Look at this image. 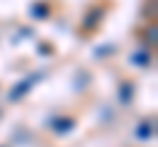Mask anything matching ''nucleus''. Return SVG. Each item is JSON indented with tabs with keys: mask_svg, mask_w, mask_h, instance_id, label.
Instances as JSON below:
<instances>
[{
	"mask_svg": "<svg viewBox=\"0 0 158 147\" xmlns=\"http://www.w3.org/2000/svg\"><path fill=\"white\" fill-rule=\"evenodd\" d=\"M42 79H45V74H42V71H32V74H27L24 79L13 81L11 89H8V102H19V100H24V97H27L29 92L37 87V81H42Z\"/></svg>",
	"mask_w": 158,
	"mask_h": 147,
	"instance_id": "1",
	"label": "nucleus"
},
{
	"mask_svg": "<svg viewBox=\"0 0 158 147\" xmlns=\"http://www.w3.org/2000/svg\"><path fill=\"white\" fill-rule=\"evenodd\" d=\"M103 18H106V6H92L90 11L82 16V32H95Z\"/></svg>",
	"mask_w": 158,
	"mask_h": 147,
	"instance_id": "2",
	"label": "nucleus"
},
{
	"mask_svg": "<svg viewBox=\"0 0 158 147\" xmlns=\"http://www.w3.org/2000/svg\"><path fill=\"white\" fill-rule=\"evenodd\" d=\"M48 126H50V131L56 137H66L74 131V126H77V121L71 118V116H56V118L48 121Z\"/></svg>",
	"mask_w": 158,
	"mask_h": 147,
	"instance_id": "3",
	"label": "nucleus"
},
{
	"mask_svg": "<svg viewBox=\"0 0 158 147\" xmlns=\"http://www.w3.org/2000/svg\"><path fill=\"white\" fill-rule=\"evenodd\" d=\"M135 139L137 142H153L156 139V118H142L135 126Z\"/></svg>",
	"mask_w": 158,
	"mask_h": 147,
	"instance_id": "4",
	"label": "nucleus"
},
{
	"mask_svg": "<svg viewBox=\"0 0 158 147\" xmlns=\"http://www.w3.org/2000/svg\"><path fill=\"white\" fill-rule=\"evenodd\" d=\"M140 42L148 50H156V45H158V24L156 21H145V29H142V34H140Z\"/></svg>",
	"mask_w": 158,
	"mask_h": 147,
	"instance_id": "5",
	"label": "nucleus"
},
{
	"mask_svg": "<svg viewBox=\"0 0 158 147\" xmlns=\"http://www.w3.org/2000/svg\"><path fill=\"white\" fill-rule=\"evenodd\" d=\"M50 13H53V8H50L48 0H34L32 6H29V18L32 21H48Z\"/></svg>",
	"mask_w": 158,
	"mask_h": 147,
	"instance_id": "6",
	"label": "nucleus"
},
{
	"mask_svg": "<svg viewBox=\"0 0 158 147\" xmlns=\"http://www.w3.org/2000/svg\"><path fill=\"white\" fill-rule=\"evenodd\" d=\"M129 63L135 68H150L153 66V50H148V47H140V50H135L129 55Z\"/></svg>",
	"mask_w": 158,
	"mask_h": 147,
	"instance_id": "7",
	"label": "nucleus"
},
{
	"mask_svg": "<svg viewBox=\"0 0 158 147\" xmlns=\"http://www.w3.org/2000/svg\"><path fill=\"white\" fill-rule=\"evenodd\" d=\"M116 100H118V105H132L135 102V81H121L118 84V89H116Z\"/></svg>",
	"mask_w": 158,
	"mask_h": 147,
	"instance_id": "8",
	"label": "nucleus"
},
{
	"mask_svg": "<svg viewBox=\"0 0 158 147\" xmlns=\"http://www.w3.org/2000/svg\"><path fill=\"white\" fill-rule=\"evenodd\" d=\"M142 18H145V21H156V0H145V6H142Z\"/></svg>",
	"mask_w": 158,
	"mask_h": 147,
	"instance_id": "9",
	"label": "nucleus"
},
{
	"mask_svg": "<svg viewBox=\"0 0 158 147\" xmlns=\"http://www.w3.org/2000/svg\"><path fill=\"white\" fill-rule=\"evenodd\" d=\"M116 53V45H100L95 47V58H103V55H113Z\"/></svg>",
	"mask_w": 158,
	"mask_h": 147,
	"instance_id": "10",
	"label": "nucleus"
},
{
	"mask_svg": "<svg viewBox=\"0 0 158 147\" xmlns=\"http://www.w3.org/2000/svg\"><path fill=\"white\" fill-rule=\"evenodd\" d=\"M32 34H34V32H32V26H24V29H19V32L13 34V45H16L19 40H24V37H32Z\"/></svg>",
	"mask_w": 158,
	"mask_h": 147,
	"instance_id": "11",
	"label": "nucleus"
},
{
	"mask_svg": "<svg viewBox=\"0 0 158 147\" xmlns=\"http://www.w3.org/2000/svg\"><path fill=\"white\" fill-rule=\"evenodd\" d=\"M37 53H40V55H53V47L45 45V42H40V45H37Z\"/></svg>",
	"mask_w": 158,
	"mask_h": 147,
	"instance_id": "12",
	"label": "nucleus"
},
{
	"mask_svg": "<svg viewBox=\"0 0 158 147\" xmlns=\"http://www.w3.org/2000/svg\"><path fill=\"white\" fill-rule=\"evenodd\" d=\"M0 147H8V145H0Z\"/></svg>",
	"mask_w": 158,
	"mask_h": 147,
	"instance_id": "13",
	"label": "nucleus"
}]
</instances>
